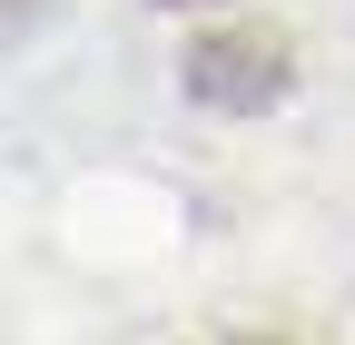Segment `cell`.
I'll return each mask as SVG.
<instances>
[{
	"instance_id": "7a4b0ae2",
	"label": "cell",
	"mask_w": 355,
	"mask_h": 345,
	"mask_svg": "<svg viewBox=\"0 0 355 345\" xmlns=\"http://www.w3.org/2000/svg\"><path fill=\"white\" fill-rule=\"evenodd\" d=\"M30 10H40V0H0V39H10V30H30Z\"/></svg>"
},
{
	"instance_id": "277c9868",
	"label": "cell",
	"mask_w": 355,
	"mask_h": 345,
	"mask_svg": "<svg viewBox=\"0 0 355 345\" xmlns=\"http://www.w3.org/2000/svg\"><path fill=\"white\" fill-rule=\"evenodd\" d=\"M178 10H207V0H178Z\"/></svg>"
},
{
	"instance_id": "6da1fadb",
	"label": "cell",
	"mask_w": 355,
	"mask_h": 345,
	"mask_svg": "<svg viewBox=\"0 0 355 345\" xmlns=\"http://www.w3.org/2000/svg\"><path fill=\"white\" fill-rule=\"evenodd\" d=\"M188 89L217 118H257V109H277L296 89V60H286L277 30H217V39L188 50Z\"/></svg>"
},
{
	"instance_id": "3957f363",
	"label": "cell",
	"mask_w": 355,
	"mask_h": 345,
	"mask_svg": "<svg viewBox=\"0 0 355 345\" xmlns=\"http://www.w3.org/2000/svg\"><path fill=\"white\" fill-rule=\"evenodd\" d=\"M237 345H277V335H237Z\"/></svg>"
}]
</instances>
